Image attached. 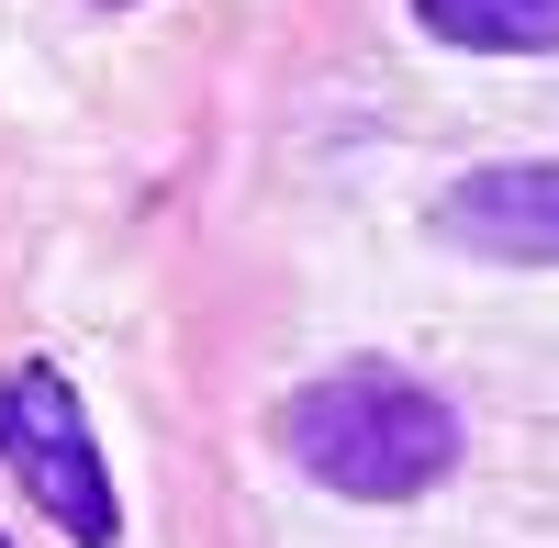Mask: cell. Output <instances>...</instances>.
<instances>
[{
    "instance_id": "1",
    "label": "cell",
    "mask_w": 559,
    "mask_h": 548,
    "mask_svg": "<svg viewBox=\"0 0 559 548\" xmlns=\"http://www.w3.org/2000/svg\"><path fill=\"white\" fill-rule=\"evenodd\" d=\"M280 448H292L302 481L347 492V504H414L459 470V415L426 381L358 358V370H324L280 403Z\"/></svg>"
},
{
    "instance_id": "2",
    "label": "cell",
    "mask_w": 559,
    "mask_h": 548,
    "mask_svg": "<svg viewBox=\"0 0 559 548\" xmlns=\"http://www.w3.org/2000/svg\"><path fill=\"white\" fill-rule=\"evenodd\" d=\"M0 460H12V481H23L79 548H112V537H123V504H112L102 448H90V415H79V392L45 370V358L0 370Z\"/></svg>"
},
{
    "instance_id": "3",
    "label": "cell",
    "mask_w": 559,
    "mask_h": 548,
    "mask_svg": "<svg viewBox=\"0 0 559 548\" xmlns=\"http://www.w3.org/2000/svg\"><path fill=\"white\" fill-rule=\"evenodd\" d=\"M437 236L471 247V258H503V269H559V168H548V157L471 168V179L437 202Z\"/></svg>"
},
{
    "instance_id": "4",
    "label": "cell",
    "mask_w": 559,
    "mask_h": 548,
    "mask_svg": "<svg viewBox=\"0 0 559 548\" xmlns=\"http://www.w3.org/2000/svg\"><path fill=\"white\" fill-rule=\"evenodd\" d=\"M414 23L471 57H548L559 45V0H414Z\"/></svg>"
},
{
    "instance_id": "5",
    "label": "cell",
    "mask_w": 559,
    "mask_h": 548,
    "mask_svg": "<svg viewBox=\"0 0 559 548\" xmlns=\"http://www.w3.org/2000/svg\"><path fill=\"white\" fill-rule=\"evenodd\" d=\"M0 548H12V537H0Z\"/></svg>"
}]
</instances>
